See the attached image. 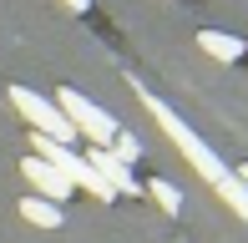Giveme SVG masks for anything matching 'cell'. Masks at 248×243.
<instances>
[{
    "label": "cell",
    "instance_id": "6da1fadb",
    "mask_svg": "<svg viewBox=\"0 0 248 243\" xmlns=\"http://www.w3.org/2000/svg\"><path fill=\"white\" fill-rule=\"evenodd\" d=\"M142 102H147L152 122H162V132L172 137V147H177V152H183V157H187V162H193V167L202 172V182H208V187H218V197H223V203H228L233 213H238L243 223H248V182L238 178V172H228V162H218V152H213L208 142H202L198 132H193V127H187L183 117L172 112V106L162 102V96L142 91Z\"/></svg>",
    "mask_w": 248,
    "mask_h": 243
},
{
    "label": "cell",
    "instance_id": "7a4b0ae2",
    "mask_svg": "<svg viewBox=\"0 0 248 243\" xmlns=\"http://www.w3.org/2000/svg\"><path fill=\"white\" fill-rule=\"evenodd\" d=\"M10 102H16V112L31 122V127L41 132V137H56V142H66L71 147V137H76V127L66 122V112L56 102H46L41 91H31V86H10Z\"/></svg>",
    "mask_w": 248,
    "mask_h": 243
},
{
    "label": "cell",
    "instance_id": "3957f363",
    "mask_svg": "<svg viewBox=\"0 0 248 243\" xmlns=\"http://www.w3.org/2000/svg\"><path fill=\"white\" fill-rule=\"evenodd\" d=\"M56 106L66 112V122H71V127L81 132L86 142H92V147H111V137H117V122L101 112L96 102H86L81 91H71V86H66V91L56 96Z\"/></svg>",
    "mask_w": 248,
    "mask_h": 243
},
{
    "label": "cell",
    "instance_id": "277c9868",
    "mask_svg": "<svg viewBox=\"0 0 248 243\" xmlns=\"http://www.w3.org/2000/svg\"><path fill=\"white\" fill-rule=\"evenodd\" d=\"M20 172H26V182L36 187V197H46V203H66V197L76 193V187L66 182L51 162H41V157H26V162H20Z\"/></svg>",
    "mask_w": 248,
    "mask_h": 243
},
{
    "label": "cell",
    "instance_id": "5b68a950",
    "mask_svg": "<svg viewBox=\"0 0 248 243\" xmlns=\"http://www.w3.org/2000/svg\"><path fill=\"white\" fill-rule=\"evenodd\" d=\"M86 162L101 172V182H107L111 193H137V178H132V167H127V162H122L111 147H92V157H86Z\"/></svg>",
    "mask_w": 248,
    "mask_h": 243
},
{
    "label": "cell",
    "instance_id": "8992f818",
    "mask_svg": "<svg viewBox=\"0 0 248 243\" xmlns=\"http://www.w3.org/2000/svg\"><path fill=\"white\" fill-rule=\"evenodd\" d=\"M16 208H20V218H26L31 228H61V203H46V197L31 193V197H20Z\"/></svg>",
    "mask_w": 248,
    "mask_h": 243
},
{
    "label": "cell",
    "instance_id": "52a82bcc",
    "mask_svg": "<svg viewBox=\"0 0 248 243\" xmlns=\"http://www.w3.org/2000/svg\"><path fill=\"white\" fill-rule=\"evenodd\" d=\"M198 46L208 51V56H218V61H238V56H243V41L228 36V30H202Z\"/></svg>",
    "mask_w": 248,
    "mask_h": 243
},
{
    "label": "cell",
    "instance_id": "ba28073f",
    "mask_svg": "<svg viewBox=\"0 0 248 243\" xmlns=\"http://www.w3.org/2000/svg\"><path fill=\"white\" fill-rule=\"evenodd\" d=\"M147 193L157 197V208H162V213H172V218L183 213V193H177L172 182H162V178H152V182H147Z\"/></svg>",
    "mask_w": 248,
    "mask_h": 243
},
{
    "label": "cell",
    "instance_id": "9c48e42d",
    "mask_svg": "<svg viewBox=\"0 0 248 243\" xmlns=\"http://www.w3.org/2000/svg\"><path fill=\"white\" fill-rule=\"evenodd\" d=\"M111 152H117V157L127 162V167H132V162L142 157V147H137V137H132V132H122V127H117V137H111Z\"/></svg>",
    "mask_w": 248,
    "mask_h": 243
},
{
    "label": "cell",
    "instance_id": "30bf717a",
    "mask_svg": "<svg viewBox=\"0 0 248 243\" xmlns=\"http://www.w3.org/2000/svg\"><path fill=\"white\" fill-rule=\"evenodd\" d=\"M66 5H71V10H86V0H66Z\"/></svg>",
    "mask_w": 248,
    "mask_h": 243
}]
</instances>
